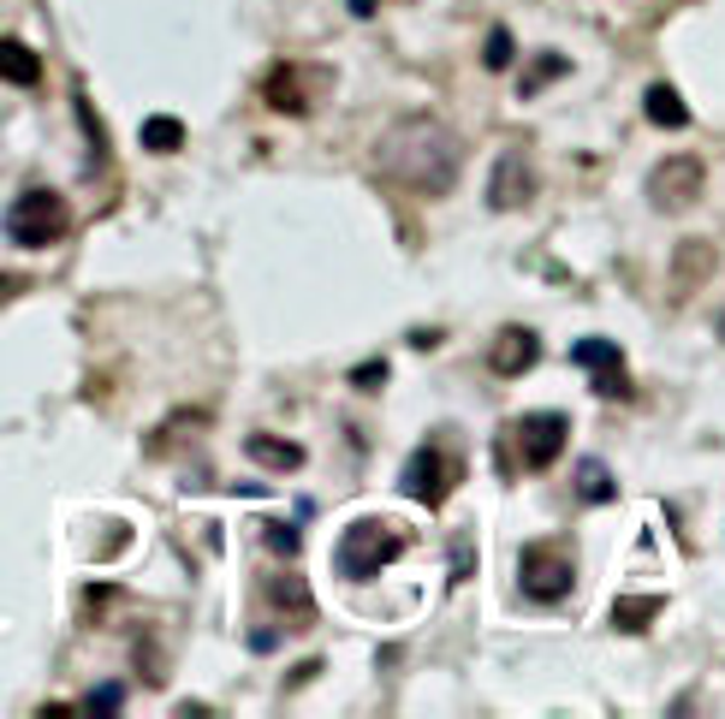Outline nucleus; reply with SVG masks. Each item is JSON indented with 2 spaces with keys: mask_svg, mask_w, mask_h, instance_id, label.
<instances>
[{
  "mask_svg": "<svg viewBox=\"0 0 725 719\" xmlns=\"http://www.w3.org/2000/svg\"><path fill=\"white\" fill-rule=\"evenodd\" d=\"M381 173L399 184V191H417V197H446L464 173V137L435 113H417V119H399L381 149H375Z\"/></svg>",
  "mask_w": 725,
  "mask_h": 719,
  "instance_id": "1",
  "label": "nucleus"
},
{
  "mask_svg": "<svg viewBox=\"0 0 725 719\" xmlns=\"http://www.w3.org/2000/svg\"><path fill=\"white\" fill-rule=\"evenodd\" d=\"M179 143H185V126H179V119H167V113L143 119V149H155V156H172Z\"/></svg>",
  "mask_w": 725,
  "mask_h": 719,
  "instance_id": "18",
  "label": "nucleus"
},
{
  "mask_svg": "<svg viewBox=\"0 0 725 719\" xmlns=\"http://www.w3.org/2000/svg\"><path fill=\"white\" fill-rule=\"evenodd\" d=\"M268 541H274V547H280V553H286V559H291V547H298V536H291V529H274V523H268Z\"/></svg>",
  "mask_w": 725,
  "mask_h": 719,
  "instance_id": "23",
  "label": "nucleus"
},
{
  "mask_svg": "<svg viewBox=\"0 0 725 719\" xmlns=\"http://www.w3.org/2000/svg\"><path fill=\"white\" fill-rule=\"evenodd\" d=\"M672 298H689L696 292V280H707L714 273V244H702V238H689V244H678V256H672Z\"/></svg>",
  "mask_w": 725,
  "mask_h": 719,
  "instance_id": "12",
  "label": "nucleus"
},
{
  "mask_svg": "<svg viewBox=\"0 0 725 719\" xmlns=\"http://www.w3.org/2000/svg\"><path fill=\"white\" fill-rule=\"evenodd\" d=\"M572 583H577L572 541H529L524 547V559H517V589H524V601L554 607L572 595Z\"/></svg>",
  "mask_w": 725,
  "mask_h": 719,
  "instance_id": "3",
  "label": "nucleus"
},
{
  "mask_svg": "<svg viewBox=\"0 0 725 719\" xmlns=\"http://www.w3.org/2000/svg\"><path fill=\"white\" fill-rule=\"evenodd\" d=\"M506 440H517L524 470H547L565 452V440H572V417H565V410H529V417L512 422Z\"/></svg>",
  "mask_w": 725,
  "mask_h": 719,
  "instance_id": "6",
  "label": "nucleus"
},
{
  "mask_svg": "<svg viewBox=\"0 0 725 719\" xmlns=\"http://www.w3.org/2000/svg\"><path fill=\"white\" fill-rule=\"evenodd\" d=\"M327 66H274L268 83H262V96H268V108L274 113H291V119H304V113H316V101L327 96Z\"/></svg>",
  "mask_w": 725,
  "mask_h": 719,
  "instance_id": "7",
  "label": "nucleus"
},
{
  "mask_svg": "<svg viewBox=\"0 0 725 719\" xmlns=\"http://www.w3.org/2000/svg\"><path fill=\"white\" fill-rule=\"evenodd\" d=\"M535 197V167L524 149H506V156L494 161V179H488V209L506 214V209H524Z\"/></svg>",
  "mask_w": 725,
  "mask_h": 719,
  "instance_id": "10",
  "label": "nucleus"
},
{
  "mask_svg": "<svg viewBox=\"0 0 725 719\" xmlns=\"http://www.w3.org/2000/svg\"><path fill=\"white\" fill-rule=\"evenodd\" d=\"M643 113H648L661 131H684V126H689V108H684V96L672 90V83H648V96H643Z\"/></svg>",
  "mask_w": 725,
  "mask_h": 719,
  "instance_id": "14",
  "label": "nucleus"
},
{
  "mask_svg": "<svg viewBox=\"0 0 725 719\" xmlns=\"http://www.w3.org/2000/svg\"><path fill=\"white\" fill-rule=\"evenodd\" d=\"M464 482V458H453L446 447H417V458L405 465V476H399V488L410 493L417 506H428V511H440L446 500H453V488Z\"/></svg>",
  "mask_w": 725,
  "mask_h": 719,
  "instance_id": "5",
  "label": "nucleus"
},
{
  "mask_svg": "<svg viewBox=\"0 0 725 719\" xmlns=\"http://www.w3.org/2000/svg\"><path fill=\"white\" fill-rule=\"evenodd\" d=\"M535 363H542V339H535L529 328H499L494 333V346H488L494 375H529Z\"/></svg>",
  "mask_w": 725,
  "mask_h": 719,
  "instance_id": "11",
  "label": "nucleus"
},
{
  "mask_svg": "<svg viewBox=\"0 0 725 719\" xmlns=\"http://www.w3.org/2000/svg\"><path fill=\"white\" fill-rule=\"evenodd\" d=\"M565 72H572V60H565V54H554V48H547V54H542V60L529 66V78L517 83V90H524V96H542L547 83H554V78H565Z\"/></svg>",
  "mask_w": 725,
  "mask_h": 719,
  "instance_id": "19",
  "label": "nucleus"
},
{
  "mask_svg": "<svg viewBox=\"0 0 725 719\" xmlns=\"http://www.w3.org/2000/svg\"><path fill=\"white\" fill-rule=\"evenodd\" d=\"M719 339H725V316H719Z\"/></svg>",
  "mask_w": 725,
  "mask_h": 719,
  "instance_id": "26",
  "label": "nucleus"
},
{
  "mask_svg": "<svg viewBox=\"0 0 725 719\" xmlns=\"http://www.w3.org/2000/svg\"><path fill=\"white\" fill-rule=\"evenodd\" d=\"M572 363L589 375L595 392H600V399H613V405H625L630 392H636V387H630V375H625V351H618L613 339H600V333L577 339V346H572Z\"/></svg>",
  "mask_w": 725,
  "mask_h": 719,
  "instance_id": "9",
  "label": "nucleus"
},
{
  "mask_svg": "<svg viewBox=\"0 0 725 719\" xmlns=\"http://www.w3.org/2000/svg\"><path fill=\"white\" fill-rule=\"evenodd\" d=\"M654 619H661V595H625L613 607V630H648Z\"/></svg>",
  "mask_w": 725,
  "mask_h": 719,
  "instance_id": "17",
  "label": "nucleus"
},
{
  "mask_svg": "<svg viewBox=\"0 0 725 719\" xmlns=\"http://www.w3.org/2000/svg\"><path fill=\"white\" fill-rule=\"evenodd\" d=\"M0 78L19 83V90L42 83V60H37V48H24L19 37H0Z\"/></svg>",
  "mask_w": 725,
  "mask_h": 719,
  "instance_id": "13",
  "label": "nucleus"
},
{
  "mask_svg": "<svg viewBox=\"0 0 725 719\" xmlns=\"http://www.w3.org/2000/svg\"><path fill=\"white\" fill-rule=\"evenodd\" d=\"M702 184H707L702 156H672V161L654 167V179H648V202H654L661 214H684V209H696Z\"/></svg>",
  "mask_w": 725,
  "mask_h": 719,
  "instance_id": "8",
  "label": "nucleus"
},
{
  "mask_svg": "<svg viewBox=\"0 0 725 719\" xmlns=\"http://www.w3.org/2000/svg\"><path fill=\"white\" fill-rule=\"evenodd\" d=\"M250 458H256V465H268V470H280V476L304 470V447H291V440H268V435H250Z\"/></svg>",
  "mask_w": 725,
  "mask_h": 719,
  "instance_id": "16",
  "label": "nucleus"
},
{
  "mask_svg": "<svg viewBox=\"0 0 725 719\" xmlns=\"http://www.w3.org/2000/svg\"><path fill=\"white\" fill-rule=\"evenodd\" d=\"M613 493H618L613 470L600 465V458H583V465H577V500H583V506H607Z\"/></svg>",
  "mask_w": 725,
  "mask_h": 719,
  "instance_id": "15",
  "label": "nucleus"
},
{
  "mask_svg": "<svg viewBox=\"0 0 725 719\" xmlns=\"http://www.w3.org/2000/svg\"><path fill=\"white\" fill-rule=\"evenodd\" d=\"M274 601H280L298 625H309V612H316V607H309V583H304V577H280V583H274Z\"/></svg>",
  "mask_w": 725,
  "mask_h": 719,
  "instance_id": "20",
  "label": "nucleus"
},
{
  "mask_svg": "<svg viewBox=\"0 0 725 719\" xmlns=\"http://www.w3.org/2000/svg\"><path fill=\"white\" fill-rule=\"evenodd\" d=\"M381 375H387L381 363H369V369H357V375H351V381H357V387H375V381H381Z\"/></svg>",
  "mask_w": 725,
  "mask_h": 719,
  "instance_id": "24",
  "label": "nucleus"
},
{
  "mask_svg": "<svg viewBox=\"0 0 725 719\" xmlns=\"http://www.w3.org/2000/svg\"><path fill=\"white\" fill-rule=\"evenodd\" d=\"M345 7H351V12H357V19H369V12H375V7H381V0H345Z\"/></svg>",
  "mask_w": 725,
  "mask_h": 719,
  "instance_id": "25",
  "label": "nucleus"
},
{
  "mask_svg": "<svg viewBox=\"0 0 725 719\" xmlns=\"http://www.w3.org/2000/svg\"><path fill=\"white\" fill-rule=\"evenodd\" d=\"M512 54H517L512 30H506V24H499V30H488V42H481V66H488V72H506V66H512Z\"/></svg>",
  "mask_w": 725,
  "mask_h": 719,
  "instance_id": "21",
  "label": "nucleus"
},
{
  "mask_svg": "<svg viewBox=\"0 0 725 719\" xmlns=\"http://www.w3.org/2000/svg\"><path fill=\"white\" fill-rule=\"evenodd\" d=\"M119 708H126V690H119V683H101L90 696V713H119Z\"/></svg>",
  "mask_w": 725,
  "mask_h": 719,
  "instance_id": "22",
  "label": "nucleus"
},
{
  "mask_svg": "<svg viewBox=\"0 0 725 719\" xmlns=\"http://www.w3.org/2000/svg\"><path fill=\"white\" fill-rule=\"evenodd\" d=\"M410 547V529L393 523V518H357L351 529L339 536V577L345 583H369L381 577L393 559Z\"/></svg>",
  "mask_w": 725,
  "mask_h": 719,
  "instance_id": "2",
  "label": "nucleus"
},
{
  "mask_svg": "<svg viewBox=\"0 0 725 719\" xmlns=\"http://www.w3.org/2000/svg\"><path fill=\"white\" fill-rule=\"evenodd\" d=\"M72 232V209H66L60 191H24L19 202L7 209V238L24 250H48Z\"/></svg>",
  "mask_w": 725,
  "mask_h": 719,
  "instance_id": "4",
  "label": "nucleus"
}]
</instances>
